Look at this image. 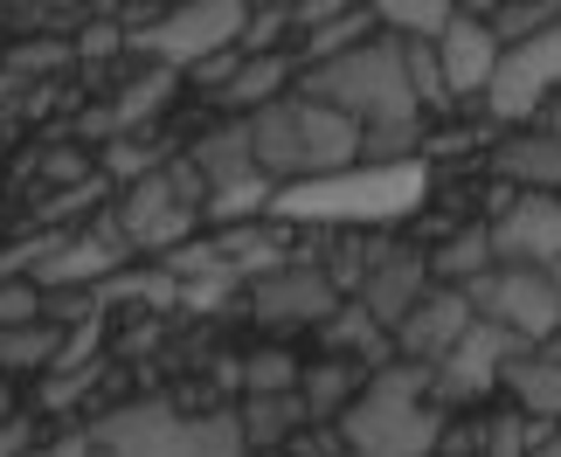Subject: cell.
<instances>
[{
	"label": "cell",
	"mask_w": 561,
	"mask_h": 457,
	"mask_svg": "<svg viewBox=\"0 0 561 457\" xmlns=\"http://www.w3.org/2000/svg\"><path fill=\"white\" fill-rule=\"evenodd\" d=\"M298 98L327 104L360 133V167H402L416 152V133H423V112H416V91H409V70H402V42H360V49L319 62V70H298L291 83Z\"/></svg>",
	"instance_id": "cell-1"
},
{
	"label": "cell",
	"mask_w": 561,
	"mask_h": 457,
	"mask_svg": "<svg viewBox=\"0 0 561 457\" xmlns=\"http://www.w3.org/2000/svg\"><path fill=\"white\" fill-rule=\"evenodd\" d=\"M333 430H340L347 457H430L437 430H444V409L430 396V367H416V361L375 367L360 381V396L340 409Z\"/></svg>",
	"instance_id": "cell-2"
},
{
	"label": "cell",
	"mask_w": 561,
	"mask_h": 457,
	"mask_svg": "<svg viewBox=\"0 0 561 457\" xmlns=\"http://www.w3.org/2000/svg\"><path fill=\"white\" fill-rule=\"evenodd\" d=\"M243 125H250V160L271 187H306V181H333V173L360 167V133L340 112H327V104H312L298 91Z\"/></svg>",
	"instance_id": "cell-3"
},
{
	"label": "cell",
	"mask_w": 561,
	"mask_h": 457,
	"mask_svg": "<svg viewBox=\"0 0 561 457\" xmlns=\"http://www.w3.org/2000/svg\"><path fill=\"white\" fill-rule=\"evenodd\" d=\"M423 202V167H347L333 181H306V187H271V222H333V229H368V222H396Z\"/></svg>",
	"instance_id": "cell-4"
},
{
	"label": "cell",
	"mask_w": 561,
	"mask_h": 457,
	"mask_svg": "<svg viewBox=\"0 0 561 457\" xmlns=\"http://www.w3.org/2000/svg\"><path fill=\"white\" fill-rule=\"evenodd\" d=\"M83 437H91V457H250L236 409L229 416H187L174 402H125Z\"/></svg>",
	"instance_id": "cell-5"
},
{
	"label": "cell",
	"mask_w": 561,
	"mask_h": 457,
	"mask_svg": "<svg viewBox=\"0 0 561 457\" xmlns=\"http://www.w3.org/2000/svg\"><path fill=\"white\" fill-rule=\"evenodd\" d=\"M243 14H250L243 0H187V8H167V14L146 21L133 35V49L153 62V70H194V62L236 49Z\"/></svg>",
	"instance_id": "cell-6"
},
{
	"label": "cell",
	"mask_w": 561,
	"mask_h": 457,
	"mask_svg": "<svg viewBox=\"0 0 561 457\" xmlns=\"http://www.w3.org/2000/svg\"><path fill=\"white\" fill-rule=\"evenodd\" d=\"M471 312H479L485 325H500V333H513L520 346H548L561 333V285L548 271H520V264H492L479 285L465 292Z\"/></svg>",
	"instance_id": "cell-7"
},
{
	"label": "cell",
	"mask_w": 561,
	"mask_h": 457,
	"mask_svg": "<svg viewBox=\"0 0 561 457\" xmlns=\"http://www.w3.org/2000/svg\"><path fill=\"white\" fill-rule=\"evenodd\" d=\"M554 91H561V21L541 28L534 42H520V49H500V70L485 83V104H492V118L527 125Z\"/></svg>",
	"instance_id": "cell-8"
},
{
	"label": "cell",
	"mask_w": 561,
	"mask_h": 457,
	"mask_svg": "<svg viewBox=\"0 0 561 457\" xmlns=\"http://www.w3.org/2000/svg\"><path fill=\"white\" fill-rule=\"evenodd\" d=\"M194 222H202V208L181 194V181L174 173H146V181H133L125 187V208H118V243L125 250H181L187 236H194Z\"/></svg>",
	"instance_id": "cell-9"
},
{
	"label": "cell",
	"mask_w": 561,
	"mask_h": 457,
	"mask_svg": "<svg viewBox=\"0 0 561 457\" xmlns=\"http://www.w3.org/2000/svg\"><path fill=\"white\" fill-rule=\"evenodd\" d=\"M430 292V250L416 243H368V264H360V285H354V305L368 312L381 333H396L409 319V305Z\"/></svg>",
	"instance_id": "cell-10"
},
{
	"label": "cell",
	"mask_w": 561,
	"mask_h": 457,
	"mask_svg": "<svg viewBox=\"0 0 561 457\" xmlns=\"http://www.w3.org/2000/svg\"><path fill=\"white\" fill-rule=\"evenodd\" d=\"M485 236H492V264L554 271L561 264V194H513L485 222Z\"/></svg>",
	"instance_id": "cell-11"
},
{
	"label": "cell",
	"mask_w": 561,
	"mask_h": 457,
	"mask_svg": "<svg viewBox=\"0 0 561 457\" xmlns=\"http://www.w3.org/2000/svg\"><path fill=\"white\" fill-rule=\"evenodd\" d=\"M513 354H527V346L513 340V333H500V325L479 319L437 367H430V396H437V402H479V396H492V388L506 381Z\"/></svg>",
	"instance_id": "cell-12"
},
{
	"label": "cell",
	"mask_w": 561,
	"mask_h": 457,
	"mask_svg": "<svg viewBox=\"0 0 561 457\" xmlns=\"http://www.w3.org/2000/svg\"><path fill=\"white\" fill-rule=\"evenodd\" d=\"M250 298H256V319H271V325H327L340 312V292L319 256H285L277 271L256 277Z\"/></svg>",
	"instance_id": "cell-13"
},
{
	"label": "cell",
	"mask_w": 561,
	"mask_h": 457,
	"mask_svg": "<svg viewBox=\"0 0 561 457\" xmlns=\"http://www.w3.org/2000/svg\"><path fill=\"white\" fill-rule=\"evenodd\" d=\"M471 325H479V312H471V298L465 292H450V285H430L416 305H409V319L396 325V346H402V361H416V367H437L450 346H458Z\"/></svg>",
	"instance_id": "cell-14"
},
{
	"label": "cell",
	"mask_w": 561,
	"mask_h": 457,
	"mask_svg": "<svg viewBox=\"0 0 561 457\" xmlns=\"http://www.w3.org/2000/svg\"><path fill=\"white\" fill-rule=\"evenodd\" d=\"M437 49V70H444V91L450 98H479L485 83H492V70H500V42L485 35V21L479 14H450V28L430 42Z\"/></svg>",
	"instance_id": "cell-15"
},
{
	"label": "cell",
	"mask_w": 561,
	"mask_h": 457,
	"mask_svg": "<svg viewBox=\"0 0 561 457\" xmlns=\"http://www.w3.org/2000/svg\"><path fill=\"white\" fill-rule=\"evenodd\" d=\"M291 83H298V62L291 56H243V62H236V77L215 91V104H222L229 118H256V112H271L277 98H291Z\"/></svg>",
	"instance_id": "cell-16"
},
{
	"label": "cell",
	"mask_w": 561,
	"mask_h": 457,
	"mask_svg": "<svg viewBox=\"0 0 561 457\" xmlns=\"http://www.w3.org/2000/svg\"><path fill=\"white\" fill-rule=\"evenodd\" d=\"M187 167L208 181V194L243 187V181H264V173H256V160H250V125H243V118H229L222 133H202V139H194Z\"/></svg>",
	"instance_id": "cell-17"
},
{
	"label": "cell",
	"mask_w": 561,
	"mask_h": 457,
	"mask_svg": "<svg viewBox=\"0 0 561 457\" xmlns=\"http://www.w3.org/2000/svg\"><path fill=\"white\" fill-rule=\"evenodd\" d=\"M492 167L520 194H561V139H548V133H513L492 152Z\"/></svg>",
	"instance_id": "cell-18"
},
{
	"label": "cell",
	"mask_w": 561,
	"mask_h": 457,
	"mask_svg": "<svg viewBox=\"0 0 561 457\" xmlns=\"http://www.w3.org/2000/svg\"><path fill=\"white\" fill-rule=\"evenodd\" d=\"M306 402L298 396H243V409H236V430H243V450H285L298 430H306Z\"/></svg>",
	"instance_id": "cell-19"
},
{
	"label": "cell",
	"mask_w": 561,
	"mask_h": 457,
	"mask_svg": "<svg viewBox=\"0 0 561 457\" xmlns=\"http://www.w3.org/2000/svg\"><path fill=\"white\" fill-rule=\"evenodd\" d=\"M506 388L520 396V416L527 423H561V354H541V346L513 354Z\"/></svg>",
	"instance_id": "cell-20"
},
{
	"label": "cell",
	"mask_w": 561,
	"mask_h": 457,
	"mask_svg": "<svg viewBox=\"0 0 561 457\" xmlns=\"http://www.w3.org/2000/svg\"><path fill=\"white\" fill-rule=\"evenodd\" d=\"M375 8H340L333 21H319V28H306V42H298V70H319V62H333V56H347L360 49V42H375Z\"/></svg>",
	"instance_id": "cell-21"
},
{
	"label": "cell",
	"mask_w": 561,
	"mask_h": 457,
	"mask_svg": "<svg viewBox=\"0 0 561 457\" xmlns=\"http://www.w3.org/2000/svg\"><path fill=\"white\" fill-rule=\"evenodd\" d=\"M485 271H492V236H485V222H471V229H458V236H450L444 250H430V285L471 292Z\"/></svg>",
	"instance_id": "cell-22"
},
{
	"label": "cell",
	"mask_w": 561,
	"mask_h": 457,
	"mask_svg": "<svg viewBox=\"0 0 561 457\" xmlns=\"http://www.w3.org/2000/svg\"><path fill=\"white\" fill-rule=\"evenodd\" d=\"M56 354H62V319H35V325L0 333V375H42V367H56Z\"/></svg>",
	"instance_id": "cell-23"
},
{
	"label": "cell",
	"mask_w": 561,
	"mask_h": 457,
	"mask_svg": "<svg viewBox=\"0 0 561 457\" xmlns=\"http://www.w3.org/2000/svg\"><path fill=\"white\" fill-rule=\"evenodd\" d=\"M354 396H360V367L354 361H319V367L298 375V402H306L312 423H327L333 409H347Z\"/></svg>",
	"instance_id": "cell-24"
},
{
	"label": "cell",
	"mask_w": 561,
	"mask_h": 457,
	"mask_svg": "<svg viewBox=\"0 0 561 457\" xmlns=\"http://www.w3.org/2000/svg\"><path fill=\"white\" fill-rule=\"evenodd\" d=\"M327 346H333V361H368V367H388V333L360 312V305H340V312L327 319Z\"/></svg>",
	"instance_id": "cell-25"
},
{
	"label": "cell",
	"mask_w": 561,
	"mask_h": 457,
	"mask_svg": "<svg viewBox=\"0 0 561 457\" xmlns=\"http://www.w3.org/2000/svg\"><path fill=\"white\" fill-rule=\"evenodd\" d=\"M450 0H388V8H375V28L396 35V42H437L450 28Z\"/></svg>",
	"instance_id": "cell-26"
},
{
	"label": "cell",
	"mask_w": 561,
	"mask_h": 457,
	"mask_svg": "<svg viewBox=\"0 0 561 457\" xmlns=\"http://www.w3.org/2000/svg\"><path fill=\"white\" fill-rule=\"evenodd\" d=\"M479 21H485V35L500 42V49H520V42H534L541 28H554L561 8H554V0H513V8H492Z\"/></svg>",
	"instance_id": "cell-27"
},
{
	"label": "cell",
	"mask_w": 561,
	"mask_h": 457,
	"mask_svg": "<svg viewBox=\"0 0 561 457\" xmlns=\"http://www.w3.org/2000/svg\"><path fill=\"white\" fill-rule=\"evenodd\" d=\"M236 375H243V396H298V375H306V367H298V354H285V346H264V354H250Z\"/></svg>",
	"instance_id": "cell-28"
},
{
	"label": "cell",
	"mask_w": 561,
	"mask_h": 457,
	"mask_svg": "<svg viewBox=\"0 0 561 457\" xmlns=\"http://www.w3.org/2000/svg\"><path fill=\"white\" fill-rule=\"evenodd\" d=\"M548 430H554V423H527V416H500V423H492V430H485V457H527L534 444H541V437H548Z\"/></svg>",
	"instance_id": "cell-29"
},
{
	"label": "cell",
	"mask_w": 561,
	"mask_h": 457,
	"mask_svg": "<svg viewBox=\"0 0 561 457\" xmlns=\"http://www.w3.org/2000/svg\"><path fill=\"white\" fill-rule=\"evenodd\" d=\"M35 319H49V312H42V292L28 285V277H0V333L35 325Z\"/></svg>",
	"instance_id": "cell-30"
},
{
	"label": "cell",
	"mask_w": 561,
	"mask_h": 457,
	"mask_svg": "<svg viewBox=\"0 0 561 457\" xmlns=\"http://www.w3.org/2000/svg\"><path fill=\"white\" fill-rule=\"evenodd\" d=\"M104 173L133 187V181H146V173H160V160H153L146 139H112V146H104Z\"/></svg>",
	"instance_id": "cell-31"
},
{
	"label": "cell",
	"mask_w": 561,
	"mask_h": 457,
	"mask_svg": "<svg viewBox=\"0 0 561 457\" xmlns=\"http://www.w3.org/2000/svg\"><path fill=\"white\" fill-rule=\"evenodd\" d=\"M91 381H98V361H91V367H56V375H42L35 402H42V409H62V402H77Z\"/></svg>",
	"instance_id": "cell-32"
},
{
	"label": "cell",
	"mask_w": 561,
	"mask_h": 457,
	"mask_svg": "<svg viewBox=\"0 0 561 457\" xmlns=\"http://www.w3.org/2000/svg\"><path fill=\"white\" fill-rule=\"evenodd\" d=\"M49 62H70V42H42V49H14V56H8V70H14V77H28V70H49Z\"/></svg>",
	"instance_id": "cell-33"
},
{
	"label": "cell",
	"mask_w": 561,
	"mask_h": 457,
	"mask_svg": "<svg viewBox=\"0 0 561 457\" xmlns=\"http://www.w3.org/2000/svg\"><path fill=\"white\" fill-rule=\"evenodd\" d=\"M42 437H35V423L28 416H8V423H0V457H28Z\"/></svg>",
	"instance_id": "cell-34"
},
{
	"label": "cell",
	"mask_w": 561,
	"mask_h": 457,
	"mask_svg": "<svg viewBox=\"0 0 561 457\" xmlns=\"http://www.w3.org/2000/svg\"><path fill=\"white\" fill-rule=\"evenodd\" d=\"M28 457H91V437H83V430H77V437H56V444H35Z\"/></svg>",
	"instance_id": "cell-35"
},
{
	"label": "cell",
	"mask_w": 561,
	"mask_h": 457,
	"mask_svg": "<svg viewBox=\"0 0 561 457\" xmlns=\"http://www.w3.org/2000/svg\"><path fill=\"white\" fill-rule=\"evenodd\" d=\"M527 457H561V430H548V437H541V444H534Z\"/></svg>",
	"instance_id": "cell-36"
},
{
	"label": "cell",
	"mask_w": 561,
	"mask_h": 457,
	"mask_svg": "<svg viewBox=\"0 0 561 457\" xmlns=\"http://www.w3.org/2000/svg\"><path fill=\"white\" fill-rule=\"evenodd\" d=\"M256 457H285V450H256Z\"/></svg>",
	"instance_id": "cell-37"
}]
</instances>
